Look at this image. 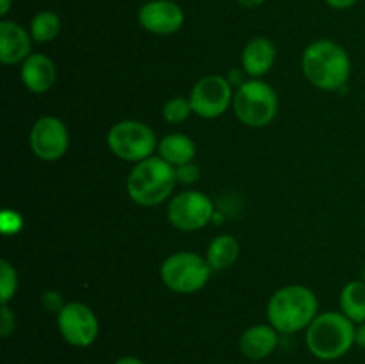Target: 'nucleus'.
I'll return each mask as SVG.
<instances>
[{
  "label": "nucleus",
  "instance_id": "nucleus-17",
  "mask_svg": "<svg viewBox=\"0 0 365 364\" xmlns=\"http://www.w3.org/2000/svg\"><path fill=\"white\" fill-rule=\"evenodd\" d=\"M157 156L163 157L171 166L178 168L189 164L196 157V143L184 132H171L159 139Z\"/></svg>",
  "mask_w": 365,
  "mask_h": 364
},
{
  "label": "nucleus",
  "instance_id": "nucleus-6",
  "mask_svg": "<svg viewBox=\"0 0 365 364\" xmlns=\"http://www.w3.org/2000/svg\"><path fill=\"white\" fill-rule=\"evenodd\" d=\"M209 261L191 250L175 252L160 264V280L170 291L192 295L207 285L212 275Z\"/></svg>",
  "mask_w": 365,
  "mask_h": 364
},
{
  "label": "nucleus",
  "instance_id": "nucleus-21",
  "mask_svg": "<svg viewBox=\"0 0 365 364\" xmlns=\"http://www.w3.org/2000/svg\"><path fill=\"white\" fill-rule=\"evenodd\" d=\"M191 114H195L192 113V106L185 96H173L163 106V118L168 123H184L185 120H189Z\"/></svg>",
  "mask_w": 365,
  "mask_h": 364
},
{
  "label": "nucleus",
  "instance_id": "nucleus-3",
  "mask_svg": "<svg viewBox=\"0 0 365 364\" xmlns=\"http://www.w3.org/2000/svg\"><path fill=\"white\" fill-rule=\"evenodd\" d=\"M177 170L159 156L134 164L127 178V193L141 207H155L171 198L177 186Z\"/></svg>",
  "mask_w": 365,
  "mask_h": 364
},
{
  "label": "nucleus",
  "instance_id": "nucleus-16",
  "mask_svg": "<svg viewBox=\"0 0 365 364\" xmlns=\"http://www.w3.org/2000/svg\"><path fill=\"white\" fill-rule=\"evenodd\" d=\"M280 332L269 323H259L246 328L239 339V350L250 360H264L277 350Z\"/></svg>",
  "mask_w": 365,
  "mask_h": 364
},
{
  "label": "nucleus",
  "instance_id": "nucleus-28",
  "mask_svg": "<svg viewBox=\"0 0 365 364\" xmlns=\"http://www.w3.org/2000/svg\"><path fill=\"white\" fill-rule=\"evenodd\" d=\"M355 345L359 348L365 350V321L364 323L356 325V330H355Z\"/></svg>",
  "mask_w": 365,
  "mask_h": 364
},
{
  "label": "nucleus",
  "instance_id": "nucleus-32",
  "mask_svg": "<svg viewBox=\"0 0 365 364\" xmlns=\"http://www.w3.org/2000/svg\"><path fill=\"white\" fill-rule=\"evenodd\" d=\"M362 280L365 282V266H364V270H362Z\"/></svg>",
  "mask_w": 365,
  "mask_h": 364
},
{
  "label": "nucleus",
  "instance_id": "nucleus-2",
  "mask_svg": "<svg viewBox=\"0 0 365 364\" xmlns=\"http://www.w3.org/2000/svg\"><path fill=\"white\" fill-rule=\"evenodd\" d=\"M319 314L316 293L302 284L284 285L273 293L266 307L267 323L280 334H296L307 330Z\"/></svg>",
  "mask_w": 365,
  "mask_h": 364
},
{
  "label": "nucleus",
  "instance_id": "nucleus-4",
  "mask_svg": "<svg viewBox=\"0 0 365 364\" xmlns=\"http://www.w3.org/2000/svg\"><path fill=\"white\" fill-rule=\"evenodd\" d=\"M356 325L341 310L317 314L305 330L309 352L319 360H337L355 345Z\"/></svg>",
  "mask_w": 365,
  "mask_h": 364
},
{
  "label": "nucleus",
  "instance_id": "nucleus-7",
  "mask_svg": "<svg viewBox=\"0 0 365 364\" xmlns=\"http://www.w3.org/2000/svg\"><path fill=\"white\" fill-rule=\"evenodd\" d=\"M107 146L118 159L138 164L155 156L159 139L155 131L145 121L121 120L107 132Z\"/></svg>",
  "mask_w": 365,
  "mask_h": 364
},
{
  "label": "nucleus",
  "instance_id": "nucleus-12",
  "mask_svg": "<svg viewBox=\"0 0 365 364\" xmlns=\"http://www.w3.org/2000/svg\"><path fill=\"white\" fill-rule=\"evenodd\" d=\"M138 21L146 32L171 36L185 24V13L175 0H148L138 11Z\"/></svg>",
  "mask_w": 365,
  "mask_h": 364
},
{
  "label": "nucleus",
  "instance_id": "nucleus-5",
  "mask_svg": "<svg viewBox=\"0 0 365 364\" xmlns=\"http://www.w3.org/2000/svg\"><path fill=\"white\" fill-rule=\"evenodd\" d=\"M232 107L242 125L262 128L277 118L278 95L273 86L262 79H250L237 86Z\"/></svg>",
  "mask_w": 365,
  "mask_h": 364
},
{
  "label": "nucleus",
  "instance_id": "nucleus-11",
  "mask_svg": "<svg viewBox=\"0 0 365 364\" xmlns=\"http://www.w3.org/2000/svg\"><path fill=\"white\" fill-rule=\"evenodd\" d=\"M29 146L38 159L59 161L70 148V132L61 118L41 116L31 127Z\"/></svg>",
  "mask_w": 365,
  "mask_h": 364
},
{
  "label": "nucleus",
  "instance_id": "nucleus-14",
  "mask_svg": "<svg viewBox=\"0 0 365 364\" xmlns=\"http://www.w3.org/2000/svg\"><path fill=\"white\" fill-rule=\"evenodd\" d=\"M277 61V46L266 36L250 39L241 54V64L250 79H262L271 71Z\"/></svg>",
  "mask_w": 365,
  "mask_h": 364
},
{
  "label": "nucleus",
  "instance_id": "nucleus-24",
  "mask_svg": "<svg viewBox=\"0 0 365 364\" xmlns=\"http://www.w3.org/2000/svg\"><path fill=\"white\" fill-rule=\"evenodd\" d=\"M16 327V318L11 310L9 303H2V313H0V335L2 338H9Z\"/></svg>",
  "mask_w": 365,
  "mask_h": 364
},
{
  "label": "nucleus",
  "instance_id": "nucleus-22",
  "mask_svg": "<svg viewBox=\"0 0 365 364\" xmlns=\"http://www.w3.org/2000/svg\"><path fill=\"white\" fill-rule=\"evenodd\" d=\"M18 291V273L9 261H0V302L9 303Z\"/></svg>",
  "mask_w": 365,
  "mask_h": 364
},
{
  "label": "nucleus",
  "instance_id": "nucleus-1",
  "mask_svg": "<svg viewBox=\"0 0 365 364\" xmlns=\"http://www.w3.org/2000/svg\"><path fill=\"white\" fill-rule=\"evenodd\" d=\"M302 70L314 88L321 91H337L348 84L351 57L341 43L334 39H317L303 50Z\"/></svg>",
  "mask_w": 365,
  "mask_h": 364
},
{
  "label": "nucleus",
  "instance_id": "nucleus-31",
  "mask_svg": "<svg viewBox=\"0 0 365 364\" xmlns=\"http://www.w3.org/2000/svg\"><path fill=\"white\" fill-rule=\"evenodd\" d=\"M11 6H13V0H0V14H2V20L9 14Z\"/></svg>",
  "mask_w": 365,
  "mask_h": 364
},
{
  "label": "nucleus",
  "instance_id": "nucleus-9",
  "mask_svg": "<svg viewBox=\"0 0 365 364\" xmlns=\"http://www.w3.org/2000/svg\"><path fill=\"white\" fill-rule=\"evenodd\" d=\"M234 88L228 77L223 75H205L192 86L189 93V102L192 113L203 120H216L223 116L228 107L234 103Z\"/></svg>",
  "mask_w": 365,
  "mask_h": 364
},
{
  "label": "nucleus",
  "instance_id": "nucleus-15",
  "mask_svg": "<svg viewBox=\"0 0 365 364\" xmlns=\"http://www.w3.org/2000/svg\"><path fill=\"white\" fill-rule=\"evenodd\" d=\"M20 79L31 93L36 95L46 93L57 81L56 63L45 54H31L21 63Z\"/></svg>",
  "mask_w": 365,
  "mask_h": 364
},
{
  "label": "nucleus",
  "instance_id": "nucleus-8",
  "mask_svg": "<svg viewBox=\"0 0 365 364\" xmlns=\"http://www.w3.org/2000/svg\"><path fill=\"white\" fill-rule=\"evenodd\" d=\"M214 202L207 193L185 189L171 196L166 216L175 228L182 232H195L207 227L214 220Z\"/></svg>",
  "mask_w": 365,
  "mask_h": 364
},
{
  "label": "nucleus",
  "instance_id": "nucleus-20",
  "mask_svg": "<svg viewBox=\"0 0 365 364\" xmlns=\"http://www.w3.org/2000/svg\"><path fill=\"white\" fill-rule=\"evenodd\" d=\"M34 43H50L59 36L61 18L56 11H39L32 16L31 27H29Z\"/></svg>",
  "mask_w": 365,
  "mask_h": 364
},
{
  "label": "nucleus",
  "instance_id": "nucleus-26",
  "mask_svg": "<svg viewBox=\"0 0 365 364\" xmlns=\"http://www.w3.org/2000/svg\"><path fill=\"white\" fill-rule=\"evenodd\" d=\"M43 305H45L48 310H52V313H59V310L64 307V303L61 302L59 293L48 291L43 295Z\"/></svg>",
  "mask_w": 365,
  "mask_h": 364
},
{
  "label": "nucleus",
  "instance_id": "nucleus-23",
  "mask_svg": "<svg viewBox=\"0 0 365 364\" xmlns=\"http://www.w3.org/2000/svg\"><path fill=\"white\" fill-rule=\"evenodd\" d=\"M24 227V220L16 211L4 209L2 216H0V228L4 234H18Z\"/></svg>",
  "mask_w": 365,
  "mask_h": 364
},
{
  "label": "nucleus",
  "instance_id": "nucleus-29",
  "mask_svg": "<svg viewBox=\"0 0 365 364\" xmlns=\"http://www.w3.org/2000/svg\"><path fill=\"white\" fill-rule=\"evenodd\" d=\"M113 364H146L145 360H141L139 357H134V355H125V357H120V359L114 360Z\"/></svg>",
  "mask_w": 365,
  "mask_h": 364
},
{
  "label": "nucleus",
  "instance_id": "nucleus-19",
  "mask_svg": "<svg viewBox=\"0 0 365 364\" xmlns=\"http://www.w3.org/2000/svg\"><path fill=\"white\" fill-rule=\"evenodd\" d=\"M339 307L346 318L355 325L365 321V282L351 280L342 288L339 295Z\"/></svg>",
  "mask_w": 365,
  "mask_h": 364
},
{
  "label": "nucleus",
  "instance_id": "nucleus-30",
  "mask_svg": "<svg viewBox=\"0 0 365 364\" xmlns=\"http://www.w3.org/2000/svg\"><path fill=\"white\" fill-rule=\"evenodd\" d=\"M241 7H246V9H255V7L262 6L266 0H235Z\"/></svg>",
  "mask_w": 365,
  "mask_h": 364
},
{
  "label": "nucleus",
  "instance_id": "nucleus-13",
  "mask_svg": "<svg viewBox=\"0 0 365 364\" xmlns=\"http://www.w3.org/2000/svg\"><path fill=\"white\" fill-rule=\"evenodd\" d=\"M32 36L24 25L4 18L0 21V63L20 64L32 54Z\"/></svg>",
  "mask_w": 365,
  "mask_h": 364
},
{
  "label": "nucleus",
  "instance_id": "nucleus-25",
  "mask_svg": "<svg viewBox=\"0 0 365 364\" xmlns=\"http://www.w3.org/2000/svg\"><path fill=\"white\" fill-rule=\"evenodd\" d=\"M175 170H177V181L182 184H195L200 178V168L195 163L184 164V166H178Z\"/></svg>",
  "mask_w": 365,
  "mask_h": 364
},
{
  "label": "nucleus",
  "instance_id": "nucleus-27",
  "mask_svg": "<svg viewBox=\"0 0 365 364\" xmlns=\"http://www.w3.org/2000/svg\"><path fill=\"white\" fill-rule=\"evenodd\" d=\"M356 2H359V0H324L327 6H330L331 9H337V11L349 9V7L355 6Z\"/></svg>",
  "mask_w": 365,
  "mask_h": 364
},
{
  "label": "nucleus",
  "instance_id": "nucleus-18",
  "mask_svg": "<svg viewBox=\"0 0 365 364\" xmlns=\"http://www.w3.org/2000/svg\"><path fill=\"white\" fill-rule=\"evenodd\" d=\"M241 253V245L232 234H221L210 241L205 259L214 271L228 270Z\"/></svg>",
  "mask_w": 365,
  "mask_h": 364
},
{
  "label": "nucleus",
  "instance_id": "nucleus-10",
  "mask_svg": "<svg viewBox=\"0 0 365 364\" xmlns=\"http://www.w3.org/2000/svg\"><path fill=\"white\" fill-rule=\"evenodd\" d=\"M57 330L68 345L88 348L98 339L100 321L89 305L82 302H68L57 313Z\"/></svg>",
  "mask_w": 365,
  "mask_h": 364
}]
</instances>
